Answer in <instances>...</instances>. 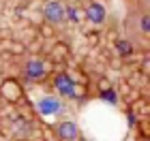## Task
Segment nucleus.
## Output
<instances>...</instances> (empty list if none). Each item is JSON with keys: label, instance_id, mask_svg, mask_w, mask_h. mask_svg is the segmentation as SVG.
Instances as JSON below:
<instances>
[{"label": "nucleus", "instance_id": "11", "mask_svg": "<svg viewBox=\"0 0 150 141\" xmlns=\"http://www.w3.org/2000/svg\"><path fill=\"white\" fill-rule=\"evenodd\" d=\"M137 4H142V6H146V9H150V0H135Z\"/></svg>", "mask_w": 150, "mask_h": 141}, {"label": "nucleus", "instance_id": "5", "mask_svg": "<svg viewBox=\"0 0 150 141\" xmlns=\"http://www.w3.org/2000/svg\"><path fill=\"white\" fill-rule=\"evenodd\" d=\"M84 15L92 26H103L105 19H107V11L99 0H90V2H86V6H84Z\"/></svg>", "mask_w": 150, "mask_h": 141}, {"label": "nucleus", "instance_id": "8", "mask_svg": "<svg viewBox=\"0 0 150 141\" xmlns=\"http://www.w3.org/2000/svg\"><path fill=\"white\" fill-rule=\"evenodd\" d=\"M116 49L120 51V56H129V53L133 51V43L129 41V39H118V41H116Z\"/></svg>", "mask_w": 150, "mask_h": 141}, {"label": "nucleus", "instance_id": "3", "mask_svg": "<svg viewBox=\"0 0 150 141\" xmlns=\"http://www.w3.org/2000/svg\"><path fill=\"white\" fill-rule=\"evenodd\" d=\"M54 88H56L58 96H60V98H64V100H71V98L77 96V88H75V81L71 79L69 73H64V71L56 73V77H54Z\"/></svg>", "mask_w": 150, "mask_h": 141}, {"label": "nucleus", "instance_id": "9", "mask_svg": "<svg viewBox=\"0 0 150 141\" xmlns=\"http://www.w3.org/2000/svg\"><path fill=\"white\" fill-rule=\"evenodd\" d=\"M67 19H71V22H79V13L75 6H67Z\"/></svg>", "mask_w": 150, "mask_h": 141}, {"label": "nucleus", "instance_id": "4", "mask_svg": "<svg viewBox=\"0 0 150 141\" xmlns=\"http://www.w3.org/2000/svg\"><path fill=\"white\" fill-rule=\"evenodd\" d=\"M43 17H45L47 24L60 26V24H64V19H67V6L62 2H58V0H50V2L45 4V9H43Z\"/></svg>", "mask_w": 150, "mask_h": 141}, {"label": "nucleus", "instance_id": "6", "mask_svg": "<svg viewBox=\"0 0 150 141\" xmlns=\"http://www.w3.org/2000/svg\"><path fill=\"white\" fill-rule=\"evenodd\" d=\"M54 133H56L58 141H81L77 124L71 122V120H62V122H58L56 126H54Z\"/></svg>", "mask_w": 150, "mask_h": 141}, {"label": "nucleus", "instance_id": "10", "mask_svg": "<svg viewBox=\"0 0 150 141\" xmlns=\"http://www.w3.org/2000/svg\"><path fill=\"white\" fill-rule=\"evenodd\" d=\"M101 96H103L105 100H110V103H116V100H118V96H116V92H114V90H105L103 94H101Z\"/></svg>", "mask_w": 150, "mask_h": 141}, {"label": "nucleus", "instance_id": "2", "mask_svg": "<svg viewBox=\"0 0 150 141\" xmlns=\"http://www.w3.org/2000/svg\"><path fill=\"white\" fill-rule=\"evenodd\" d=\"M47 73H50V66L47 62H43L41 58H24L22 64H19V75H22L26 81H41V79L47 77Z\"/></svg>", "mask_w": 150, "mask_h": 141}, {"label": "nucleus", "instance_id": "1", "mask_svg": "<svg viewBox=\"0 0 150 141\" xmlns=\"http://www.w3.org/2000/svg\"><path fill=\"white\" fill-rule=\"evenodd\" d=\"M125 26H127L129 41L137 43V45H144L150 39V9H146V6H142L137 2L133 6H129Z\"/></svg>", "mask_w": 150, "mask_h": 141}, {"label": "nucleus", "instance_id": "7", "mask_svg": "<svg viewBox=\"0 0 150 141\" xmlns=\"http://www.w3.org/2000/svg\"><path fill=\"white\" fill-rule=\"evenodd\" d=\"M60 107H62V105H60V100L54 98V96H45V98L39 100V109H41V113H45V116L60 111Z\"/></svg>", "mask_w": 150, "mask_h": 141}]
</instances>
